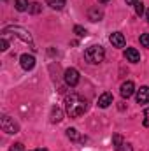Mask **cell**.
<instances>
[{"mask_svg":"<svg viewBox=\"0 0 149 151\" xmlns=\"http://www.w3.org/2000/svg\"><path fill=\"white\" fill-rule=\"evenodd\" d=\"M88 109V100L81 97L79 93H70L65 97V113L70 118H79L86 113Z\"/></svg>","mask_w":149,"mask_h":151,"instance_id":"cell-1","label":"cell"},{"mask_svg":"<svg viewBox=\"0 0 149 151\" xmlns=\"http://www.w3.org/2000/svg\"><path fill=\"white\" fill-rule=\"evenodd\" d=\"M104 58H105V51H104L102 46L95 44V46H90L84 51V60L88 63H91V65H98L100 62H104Z\"/></svg>","mask_w":149,"mask_h":151,"instance_id":"cell-2","label":"cell"},{"mask_svg":"<svg viewBox=\"0 0 149 151\" xmlns=\"http://www.w3.org/2000/svg\"><path fill=\"white\" fill-rule=\"evenodd\" d=\"M7 32H12V34H16L19 39H23L27 44H30V47H32V49H35V47H34V40H32L30 32H27V30H23V28H19V27H7V28L4 30V34H7Z\"/></svg>","mask_w":149,"mask_h":151,"instance_id":"cell-3","label":"cell"},{"mask_svg":"<svg viewBox=\"0 0 149 151\" xmlns=\"http://www.w3.org/2000/svg\"><path fill=\"white\" fill-rule=\"evenodd\" d=\"M0 125H2V130H4V132H7V134H16V132L19 130L18 123H14V119H12L11 116H2Z\"/></svg>","mask_w":149,"mask_h":151,"instance_id":"cell-4","label":"cell"},{"mask_svg":"<svg viewBox=\"0 0 149 151\" xmlns=\"http://www.w3.org/2000/svg\"><path fill=\"white\" fill-rule=\"evenodd\" d=\"M63 77H65V83H67L69 86H75V84L79 83V70L70 67V69L65 70V76H63Z\"/></svg>","mask_w":149,"mask_h":151,"instance_id":"cell-5","label":"cell"},{"mask_svg":"<svg viewBox=\"0 0 149 151\" xmlns=\"http://www.w3.org/2000/svg\"><path fill=\"white\" fill-rule=\"evenodd\" d=\"M19 63H21V67H23L25 70H32V69L35 67V58H34V55L25 53V55H21Z\"/></svg>","mask_w":149,"mask_h":151,"instance_id":"cell-6","label":"cell"},{"mask_svg":"<svg viewBox=\"0 0 149 151\" xmlns=\"http://www.w3.org/2000/svg\"><path fill=\"white\" fill-rule=\"evenodd\" d=\"M133 91H135V84H133L132 81H126V83H123V84H121L119 93H121V97H123V99H130V97L133 95Z\"/></svg>","mask_w":149,"mask_h":151,"instance_id":"cell-7","label":"cell"},{"mask_svg":"<svg viewBox=\"0 0 149 151\" xmlns=\"http://www.w3.org/2000/svg\"><path fill=\"white\" fill-rule=\"evenodd\" d=\"M109 40H111V44L114 46V47H125V35L123 34H119V32H114V34H111V37H109Z\"/></svg>","mask_w":149,"mask_h":151,"instance_id":"cell-8","label":"cell"},{"mask_svg":"<svg viewBox=\"0 0 149 151\" xmlns=\"http://www.w3.org/2000/svg\"><path fill=\"white\" fill-rule=\"evenodd\" d=\"M137 102L139 104H148L149 102V86H140L137 90Z\"/></svg>","mask_w":149,"mask_h":151,"instance_id":"cell-9","label":"cell"},{"mask_svg":"<svg viewBox=\"0 0 149 151\" xmlns=\"http://www.w3.org/2000/svg\"><path fill=\"white\" fill-rule=\"evenodd\" d=\"M125 58H126L128 62H132V63L140 62V55H139V51H137L135 47H128V49L125 51Z\"/></svg>","mask_w":149,"mask_h":151,"instance_id":"cell-10","label":"cell"},{"mask_svg":"<svg viewBox=\"0 0 149 151\" xmlns=\"http://www.w3.org/2000/svg\"><path fill=\"white\" fill-rule=\"evenodd\" d=\"M102 18H104V11H102V9L91 7V9L88 11V19H90V21H100Z\"/></svg>","mask_w":149,"mask_h":151,"instance_id":"cell-11","label":"cell"},{"mask_svg":"<svg viewBox=\"0 0 149 151\" xmlns=\"http://www.w3.org/2000/svg\"><path fill=\"white\" fill-rule=\"evenodd\" d=\"M111 104H112V95L109 91H105V93H102V95L98 97V107L105 109V107H109Z\"/></svg>","mask_w":149,"mask_h":151,"instance_id":"cell-12","label":"cell"},{"mask_svg":"<svg viewBox=\"0 0 149 151\" xmlns=\"http://www.w3.org/2000/svg\"><path fill=\"white\" fill-rule=\"evenodd\" d=\"M49 118H51V123H60V121L63 119V113H62V109H60V107H53Z\"/></svg>","mask_w":149,"mask_h":151,"instance_id":"cell-13","label":"cell"},{"mask_svg":"<svg viewBox=\"0 0 149 151\" xmlns=\"http://www.w3.org/2000/svg\"><path fill=\"white\" fill-rule=\"evenodd\" d=\"M14 7H16V11H19V12H23V11H28V0H14Z\"/></svg>","mask_w":149,"mask_h":151,"instance_id":"cell-14","label":"cell"},{"mask_svg":"<svg viewBox=\"0 0 149 151\" xmlns=\"http://www.w3.org/2000/svg\"><path fill=\"white\" fill-rule=\"evenodd\" d=\"M46 2H47V5L51 9H56V11H60V9L65 7V0H46Z\"/></svg>","mask_w":149,"mask_h":151,"instance_id":"cell-15","label":"cell"},{"mask_svg":"<svg viewBox=\"0 0 149 151\" xmlns=\"http://www.w3.org/2000/svg\"><path fill=\"white\" fill-rule=\"evenodd\" d=\"M67 137H69V139H72V141H86V137L82 139L75 128H69V130H67Z\"/></svg>","mask_w":149,"mask_h":151,"instance_id":"cell-16","label":"cell"},{"mask_svg":"<svg viewBox=\"0 0 149 151\" xmlns=\"http://www.w3.org/2000/svg\"><path fill=\"white\" fill-rule=\"evenodd\" d=\"M42 11V5L40 4H37V2H34L30 7H28V12H32V14H39Z\"/></svg>","mask_w":149,"mask_h":151,"instance_id":"cell-17","label":"cell"},{"mask_svg":"<svg viewBox=\"0 0 149 151\" xmlns=\"http://www.w3.org/2000/svg\"><path fill=\"white\" fill-rule=\"evenodd\" d=\"M74 34L77 35V37H84L88 32H86V28H82L81 25H75V27H74Z\"/></svg>","mask_w":149,"mask_h":151,"instance_id":"cell-18","label":"cell"},{"mask_svg":"<svg viewBox=\"0 0 149 151\" xmlns=\"http://www.w3.org/2000/svg\"><path fill=\"white\" fill-rule=\"evenodd\" d=\"M125 141H123V137L119 135V134H116V135H112V144H114V148H117L119 144H123Z\"/></svg>","mask_w":149,"mask_h":151,"instance_id":"cell-19","label":"cell"},{"mask_svg":"<svg viewBox=\"0 0 149 151\" xmlns=\"http://www.w3.org/2000/svg\"><path fill=\"white\" fill-rule=\"evenodd\" d=\"M116 151H133V148H132V144L123 142V144H119V146L116 148Z\"/></svg>","mask_w":149,"mask_h":151,"instance_id":"cell-20","label":"cell"},{"mask_svg":"<svg viewBox=\"0 0 149 151\" xmlns=\"http://www.w3.org/2000/svg\"><path fill=\"white\" fill-rule=\"evenodd\" d=\"M135 12H137L139 16H142V14H144V4H142V0H140L139 4H135Z\"/></svg>","mask_w":149,"mask_h":151,"instance_id":"cell-21","label":"cell"},{"mask_svg":"<svg viewBox=\"0 0 149 151\" xmlns=\"http://www.w3.org/2000/svg\"><path fill=\"white\" fill-rule=\"evenodd\" d=\"M140 44L144 47H149V34H142L140 35Z\"/></svg>","mask_w":149,"mask_h":151,"instance_id":"cell-22","label":"cell"},{"mask_svg":"<svg viewBox=\"0 0 149 151\" xmlns=\"http://www.w3.org/2000/svg\"><path fill=\"white\" fill-rule=\"evenodd\" d=\"M7 47H9V42H7L5 35H2V39H0V49H2V51H5Z\"/></svg>","mask_w":149,"mask_h":151,"instance_id":"cell-23","label":"cell"},{"mask_svg":"<svg viewBox=\"0 0 149 151\" xmlns=\"http://www.w3.org/2000/svg\"><path fill=\"white\" fill-rule=\"evenodd\" d=\"M142 123H144V127H148L149 128V107L144 111V121H142Z\"/></svg>","mask_w":149,"mask_h":151,"instance_id":"cell-24","label":"cell"},{"mask_svg":"<svg viewBox=\"0 0 149 151\" xmlns=\"http://www.w3.org/2000/svg\"><path fill=\"white\" fill-rule=\"evenodd\" d=\"M11 151H23V144H21V142H16V144L11 148Z\"/></svg>","mask_w":149,"mask_h":151,"instance_id":"cell-25","label":"cell"},{"mask_svg":"<svg viewBox=\"0 0 149 151\" xmlns=\"http://www.w3.org/2000/svg\"><path fill=\"white\" fill-rule=\"evenodd\" d=\"M139 2H140V0H126L128 5H135V4H139Z\"/></svg>","mask_w":149,"mask_h":151,"instance_id":"cell-26","label":"cell"},{"mask_svg":"<svg viewBox=\"0 0 149 151\" xmlns=\"http://www.w3.org/2000/svg\"><path fill=\"white\" fill-rule=\"evenodd\" d=\"M98 2H100V4H107L109 0H98Z\"/></svg>","mask_w":149,"mask_h":151,"instance_id":"cell-27","label":"cell"},{"mask_svg":"<svg viewBox=\"0 0 149 151\" xmlns=\"http://www.w3.org/2000/svg\"><path fill=\"white\" fill-rule=\"evenodd\" d=\"M146 16H148V21H149V11H146Z\"/></svg>","mask_w":149,"mask_h":151,"instance_id":"cell-28","label":"cell"},{"mask_svg":"<svg viewBox=\"0 0 149 151\" xmlns=\"http://www.w3.org/2000/svg\"><path fill=\"white\" fill-rule=\"evenodd\" d=\"M35 151H46V150H44V148H39V150H35Z\"/></svg>","mask_w":149,"mask_h":151,"instance_id":"cell-29","label":"cell"}]
</instances>
